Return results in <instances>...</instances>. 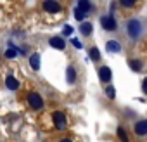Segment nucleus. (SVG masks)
Returning a JSON list of instances; mask_svg holds the SVG:
<instances>
[{
    "label": "nucleus",
    "instance_id": "nucleus-16",
    "mask_svg": "<svg viewBox=\"0 0 147 142\" xmlns=\"http://www.w3.org/2000/svg\"><path fill=\"white\" fill-rule=\"evenodd\" d=\"M90 59L92 61H99L100 59V52H99V49H90Z\"/></svg>",
    "mask_w": 147,
    "mask_h": 142
},
{
    "label": "nucleus",
    "instance_id": "nucleus-8",
    "mask_svg": "<svg viewBox=\"0 0 147 142\" xmlns=\"http://www.w3.org/2000/svg\"><path fill=\"white\" fill-rule=\"evenodd\" d=\"M135 133L140 135V137L147 133V121H145V120H142V121H138V123L135 125Z\"/></svg>",
    "mask_w": 147,
    "mask_h": 142
},
{
    "label": "nucleus",
    "instance_id": "nucleus-21",
    "mask_svg": "<svg viewBox=\"0 0 147 142\" xmlns=\"http://www.w3.org/2000/svg\"><path fill=\"white\" fill-rule=\"evenodd\" d=\"M121 5H125V7H133L135 2H131V0H121Z\"/></svg>",
    "mask_w": 147,
    "mask_h": 142
},
{
    "label": "nucleus",
    "instance_id": "nucleus-9",
    "mask_svg": "<svg viewBox=\"0 0 147 142\" xmlns=\"http://www.w3.org/2000/svg\"><path fill=\"white\" fill-rule=\"evenodd\" d=\"M106 49H107L109 52H121V45H119V42H116V40H109V42L106 43Z\"/></svg>",
    "mask_w": 147,
    "mask_h": 142
},
{
    "label": "nucleus",
    "instance_id": "nucleus-23",
    "mask_svg": "<svg viewBox=\"0 0 147 142\" xmlns=\"http://www.w3.org/2000/svg\"><path fill=\"white\" fill-rule=\"evenodd\" d=\"M71 33H73V28L71 26H66L64 28V35H71Z\"/></svg>",
    "mask_w": 147,
    "mask_h": 142
},
{
    "label": "nucleus",
    "instance_id": "nucleus-7",
    "mask_svg": "<svg viewBox=\"0 0 147 142\" xmlns=\"http://www.w3.org/2000/svg\"><path fill=\"white\" fill-rule=\"evenodd\" d=\"M99 76H100V80H102L104 83H107V82L111 80V69H109L107 66L99 68Z\"/></svg>",
    "mask_w": 147,
    "mask_h": 142
},
{
    "label": "nucleus",
    "instance_id": "nucleus-18",
    "mask_svg": "<svg viewBox=\"0 0 147 142\" xmlns=\"http://www.w3.org/2000/svg\"><path fill=\"white\" fill-rule=\"evenodd\" d=\"M106 94H107L109 99H114V97H116V90H114L113 87H107V89H106Z\"/></svg>",
    "mask_w": 147,
    "mask_h": 142
},
{
    "label": "nucleus",
    "instance_id": "nucleus-2",
    "mask_svg": "<svg viewBox=\"0 0 147 142\" xmlns=\"http://www.w3.org/2000/svg\"><path fill=\"white\" fill-rule=\"evenodd\" d=\"M54 125H55L57 130H64V128H66L67 118H66V114H64L62 111H55V113H54Z\"/></svg>",
    "mask_w": 147,
    "mask_h": 142
},
{
    "label": "nucleus",
    "instance_id": "nucleus-1",
    "mask_svg": "<svg viewBox=\"0 0 147 142\" xmlns=\"http://www.w3.org/2000/svg\"><path fill=\"white\" fill-rule=\"evenodd\" d=\"M126 30H128V37L137 40L140 37V33H142V24H140L138 19H130L128 24H126Z\"/></svg>",
    "mask_w": 147,
    "mask_h": 142
},
{
    "label": "nucleus",
    "instance_id": "nucleus-13",
    "mask_svg": "<svg viewBox=\"0 0 147 142\" xmlns=\"http://www.w3.org/2000/svg\"><path fill=\"white\" fill-rule=\"evenodd\" d=\"M80 12H83V14H87L90 9H92V5H90V2H87V0H80L78 2V7H76Z\"/></svg>",
    "mask_w": 147,
    "mask_h": 142
},
{
    "label": "nucleus",
    "instance_id": "nucleus-14",
    "mask_svg": "<svg viewBox=\"0 0 147 142\" xmlns=\"http://www.w3.org/2000/svg\"><path fill=\"white\" fill-rule=\"evenodd\" d=\"M80 31H82L83 35H87V37H88V35L92 33V24H90V23H83V24L80 26Z\"/></svg>",
    "mask_w": 147,
    "mask_h": 142
},
{
    "label": "nucleus",
    "instance_id": "nucleus-17",
    "mask_svg": "<svg viewBox=\"0 0 147 142\" xmlns=\"http://www.w3.org/2000/svg\"><path fill=\"white\" fill-rule=\"evenodd\" d=\"M118 137H119L121 142H130V140H128V135H126V132H125L123 128H118Z\"/></svg>",
    "mask_w": 147,
    "mask_h": 142
},
{
    "label": "nucleus",
    "instance_id": "nucleus-24",
    "mask_svg": "<svg viewBox=\"0 0 147 142\" xmlns=\"http://www.w3.org/2000/svg\"><path fill=\"white\" fill-rule=\"evenodd\" d=\"M61 142H71V140H69V139H62Z\"/></svg>",
    "mask_w": 147,
    "mask_h": 142
},
{
    "label": "nucleus",
    "instance_id": "nucleus-15",
    "mask_svg": "<svg viewBox=\"0 0 147 142\" xmlns=\"http://www.w3.org/2000/svg\"><path fill=\"white\" fill-rule=\"evenodd\" d=\"M130 68H131L133 71H140V69H142V62H140L138 59H133V61H130Z\"/></svg>",
    "mask_w": 147,
    "mask_h": 142
},
{
    "label": "nucleus",
    "instance_id": "nucleus-6",
    "mask_svg": "<svg viewBox=\"0 0 147 142\" xmlns=\"http://www.w3.org/2000/svg\"><path fill=\"white\" fill-rule=\"evenodd\" d=\"M49 43H50V47H54V49H57V50H62V49L66 47V42H64V38H61V37H52V38L49 40Z\"/></svg>",
    "mask_w": 147,
    "mask_h": 142
},
{
    "label": "nucleus",
    "instance_id": "nucleus-22",
    "mask_svg": "<svg viewBox=\"0 0 147 142\" xmlns=\"http://www.w3.org/2000/svg\"><path fill=\"white\" fill-rule=\"evenodd\" d=\"M71 42H73V45H75V47H76V49H82V42H80V40H78V38H73V40H71Z\"/></svg>",
    "mask_w": 147,
    "mask_h": 142
},
{
    "label": "nucleus",
    "instance_id": "nucleus-19",
    "mask_svg": "<svg viewBox=\"0 0 147 142\" xmlns=\"http://www.w3.org/2000/svg\"><path fill=\"white\" fill-rule=\"evenodd\" d=\"M5 57H7V59H14V57H16V50H14V49H7V50H5Z\"/></svg>",
    "mask_w": 147,
    "mask_h": 142
},
{
    "label": "nucleus",
    "instance_id": "nucleus-3",
    "mask_svg": "<svg viewBox=\"0 0 147 142\" xmlns=\"http://www.w3.org/2000/svg\"><path fill=\"white\" fill-rule=\"evenodd\" d=\"M100 24L104 26V30H107V31H114L116 30V19L113 18V16H104L102 19H100Z\"/></svg>",
    "mask_w": 147,
    "mask_h": 142
},
{
    "label": "nucleus",
    "instance_id": "nucleus-5",
    "mask_svg": "<svg viewBox=\"0 0 147 142\" xmlns=\"http://www.w3.org/2000/svg\"><path fill=\"white\" fill-rule=\"evenodd\" d=\"M43 9L47 12H61V4L59 2H54V0H47V2H43Z\"/></svg>",
    "mask_w": 147,
    "mask_h": 142
},
{
    "label": "nucleus",
    "instance_id": "nucleus-20",
    "mask_svg": "<svg viewBox=\"0 0 147 142\" xmlns=\"http://www.w3.org/2000/svg\"><path fill=\"white\" fill-rule=\"evenodd\" d=\"M85 16H87V14H83V12H80L78 9H75V18H76L78 21H83V19H85Z\"/></svg>",
    "mask_w": 147,
    "mask_h": 142
},
{
    "label": "nucleus",
    "instance_id": "nucleus-12",
    "mask_svg": "<svg viewBox=\"0 0 147 142\" xmlns=\"http://www.w3.org/2000/svg\"><path fill=\"white\" fill-rule=\"evenodd\" d=\"M30 66H31L35 71L40 69V54H33V55L30 57Z\"/></svg>",
    "mask_w": 147,
    "mask_h": 142
},
{
    "label": "nucleus",
    "instance_id": "nucleus-11",
    "mask_svg": "<svg viewBox=\"0 0 147 142\" xmlns=\"http://www.w3.org/2000/svg\"><path fill=\"white\" fill-rule=\"evenodd\" d=\"M5 85H7V89H9V90H18L19 82H18L14 76H7V78H5Z\"/></svg>",
    "mask_w": 147,
    "mask_h": 142
},
{
    "label": "nucleus",
    "instance_id": "nucleus-10",
    "mask_svg": "<svg viewBox=\"0 0 147 142\" xmlns=\"http://www.w3.org/2000/svg\"><path fill=\"white\" fill-rule=\"evenodd\" d=\"M66 78H67V83H75L76 82V71H75L73 66H69L66 69Z\"/></svg>",
    "mask_w": 147,
    "mask_h": 142
},
{
    "label": "nucleus",
    "instance_id": "nucleus-4",
    "mask_svg": "<svg viewBox=\"0 0 147 142\" xmlns=\"http://www.w3.org/2000/svg\"><path fill=\"white\" fill-rule=\"evenodd\" d=\"M28 102H30V106H31L33 109H40V108L43 106V101H42V97H40L38 94H30V95H28Z\"/></svg>",
    "mask_w": 147,
    "mask_h": 142
}]
</instances>
